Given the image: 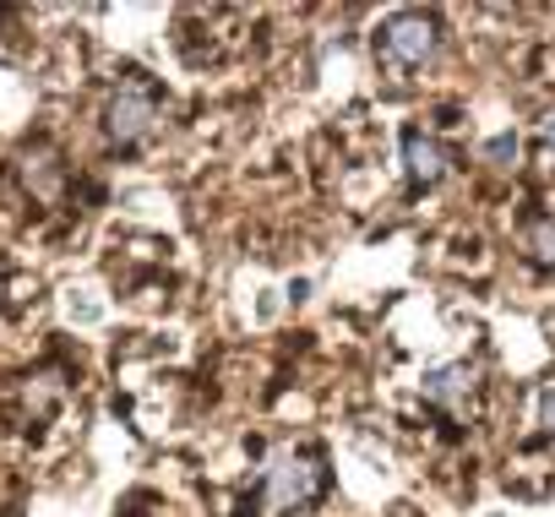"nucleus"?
Wrapping results in <instances>:
<instances>
[{
  "instance_id": "f257e3e1",
  "label": "nucleus",
  "mask_w": 555,
  "mask_h": 517,
  "mask_svg": "<svg viewBox=\"0 0 555 517\" xmlns=\"http://www.w3.org/2000/svg\"><path fill=\"white\" fill-rule=\"evenodd\" d=\"M327 490V463L311 452H278L261 468V506L267 512H300Z\"/></svg>"
},
{
  "instance_id": "f03ea898",
  "label": "nucleus",
  "mask_w": 555,
  "mask_h": 517,
  "mask_svg": "<svg viewBox=\"0 0 555 517\" xmlns=\"http://www.w3.org/2000/svg\"><path fill=\"white\" fill-rule=\"evenodd\" d=\"M158 126V82L147 72H126L120 88L109 93V109H104V131L115 147H142Z\"/></svg>"
},
{
  "instance_id": "7ed1b4c3",
  "label": "nucleus",
  "mask_w": 555,
  "mask_h": 517,
  "mask_svg": "<svg viewBox=\"0 0 555 517\" xmlns=\"http://www.w3.org/2000/svg\"><path fill=\"white\" fill-rule=\"evenodd\" d=\"M441 50V17L436 12H392L376 34V55L387 66H425Z\"/></svg>"
},
{
  "instance_id": "20e7f679",
  "label": "nucleus",
  "mask_w": 555,
  "mask_h": 517,
  "mask_svg": "<svg viewBox=\"0 0 555 517\" xmlns=\"http://www.w3.org/2000/svg\"><path fill=\"white\" fill-rule=\"evenodd\" d=\"M425 403L441 414H463L474 403V365L452 360V365H430L425 371Z\"/></svg>"
},
{
  "instance_id": "39448f33",
  "label": "nucleus",
  "mask_w": 555,
  "mask_h": 517,
  "mask_svg": "<svg viewBox=\"0 0 555 517\" xmlns=\"http://www.w3.org/2000/svg\"><path fill=\"white\" fill-rule=\"evenodd\" d=\"M403 164H409V180H414V185H436L452 158H447V147H441L436 137L409 131V137H403Z\"/></svg>"
},
{
  "instance_id": "423d86ee",
  "label": "nucleus",
  "mask_w": 555,
  "mask_h": 517,
  "mask_svg": "<svg viewBox=\"0 0 555 517\" xmlns=\"http://www.w3.org/2000/svg\"><path fill=\"white\" fill-rule=\"evenodd\" d=\"M23 175H28V185H34L39 196H55V191H61V158H55L50 147L28 153V158H23Z\"/></svg>"
},
{
  "instance_id": "0eeeda50",
  "label": "nucleus",
  "mask_w": 555,
  "mask_h": 517,
  "mask_svg": "<svg viewBox=\"0 0 555 517\" xmlns=\"http://www.w3.org/2000/svg\"><path fill=\"white\" fill-rule=\"evenodd\" d=\"M528 250H533V262L555 268V218H533L528 223Z\"/></svg>"
},
{
  "instance_id": "6e6552de",
  "label": "nucleus",
  "mask_w": 555,
  "mask_h": 517,
  "mask_svg": "<svg viewBox=\"0 0 555 517\" xmlns=\"http://www.w3.org/2000/svg\"><path fill=\"white\" fill-rule=\"evenodd\" d=\"M539 425L555 436V382H544V387H539Z\"/></svg>"
},
{
  "instance_id": "1a4fd4ad",
  "label": "nucleus",
  "mask_w": 555,
  "mask_h": 517,
  "mask_svg": "<svg viewBox=\"0 0 555 517\" xmlns=\"http://www.w3.org/2000/svg\"><path fill=\"white\" fill-rule=\"evenodd\" d=\"M517 153V137H490L485 142V158H512Z\"/></svg>"
},
{
  "instance_id": "9d476101",
  "label": "nucleus",
  "mask_w": 555,
  "mask_h": 517,
  "mask_svg": "<svg viewBox=\"0 0 555 517\" xmlns=\"http://www.w3.org/2000/svg\"><path fill=\"white\" fill-rule=\"evenodd\" d=\"M544 153H550V158H555V115H550V120H544Z\"/></svg>"
}]
</instances>
